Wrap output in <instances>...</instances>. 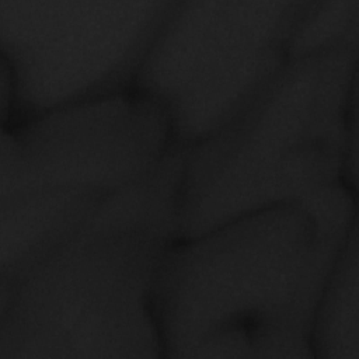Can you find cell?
<instances>
[{
    "mask_svg": "<svg viewBox=\"0 0 359 359\" xmlns=\"http://www.w3.org/2000/svg\"><path fill=\"white\" fill-rule=\"evenodd\" d=\"M358 53L289 59L233 118L187 147L178 237L276 206L346 236L358 223Z\"/></svg>",
    "mask_w": 359,
    "mask_h": 359,
    "instance_id": "cell-1",
    "label": "cell"
},
{
    "mask_svg": "<svg viewBox=\"0 0 359 359\" xmlns=\"http://www.w3.org/2000/svg\"><path fill=\"white\" fill-rule=\"evenodd\" d=\"M181 171L170 153L0 285V359L161 358L153 286L178 238Z\"/></svg>",
    "mask_w": 359,
    "mask_h": 359,
    "instance_id": "cell-2",
    "label": "cell"
},
{
    "mask_svg": "<svg viewBox=\"0 0 359 359\" xmlns=\"http://www.w3.org/2000/svg\"><path fill=\"white\" fill-rule=\"evenodd\" d=\"M346 236L287 205L178 237L153 286L161 358L313 359L314 311Z\"/></svg>",
    "mask_w": 359,
    "mask_h": 359,
    "instance_id": "cell-3",
    "label": "cell"
},
{
    "mask_svg": "<svg viewBox=\"0 0 359 359\" xmlns=\"http://www.w3.org/2000/svg\"><path fill=\"white\" fill-rule=\"evenodd\" d=\"M310 0L175 1L132 88L165 112L177 144L222 128L289 62Z\"/></svg>",
    "mask_w": 359,
    "mask_h": 359,
    "instance_id": "cell-4",
    "label": "cell"
},
{
    "mask_svg": "<svg viewBox=\"0 0 359 359\" xmlns=\"http://www.w3.org/2000/svg\"><path fill=\"white\" fill-rule=\"evenodd\" d=\"M172 0H0V60L21 118L132 88ZM4 126V125H3Z\"/></svg>",
    "mask_w": 359,
    "mask_h": 359,
    "instance_id": "cell-5",
    "label": "cell"
},
{
    "mask_svg": "<svg viewBox=\"0 0 359 359\" xmlns=\"http://www.w3.org/2000/svg\"><path fill=\"white\" fill-rule=\"evenodd\" d=\"M177 146L164 109L135 88L46 109L1 126L0 199L109 195Z\"/></svg>",
    "mask_w": 359,
    "mask_h": 359,
    "instance_id": "cell-6",
    "label": "cell"
},
{
    "mask_svg": "<svg viewBox=\"0 0 359 359\" xmlns=\"http://www.w3.org/2000/svg\"><path fill=\"white\" fill-rule=\"evenodd\" d=\"M313 359H359L358 223L349 230L323 286L311 327Z\"/></svg>",
    "mask_w": 359,
    "mask_h": 359,
    "instance_id": "cell-7",
    "label": "cell"
},
{
    "mask_svg": "<svg viewBox=\"0 0 359 359\" xmlns=\"http://www.w3.org/2000/svg\"><path fill=\"white\" fill-rule=\"evenodd\" d=\"M359 45V0H310L289 43V59Z\"/></svg>",
    "mask_w": 359,
    "mask_h": 359,
    "instance_id": "cell-8",
    "label": "cell"
}]
</instances>
